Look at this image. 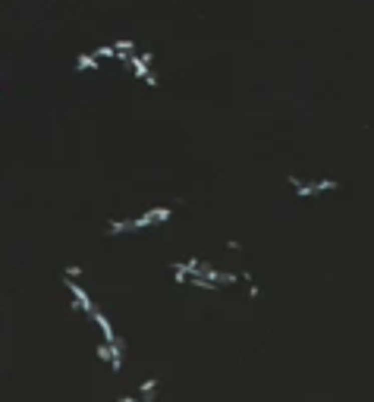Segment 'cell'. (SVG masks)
<instances>
[{
	"mask_svg": "<svg viewBox=\"0 0 374 402\" xmlns=\"http://www.w3.org/2000/svg\"><path fill=\"white\" fill-rule=\"evenodd\" d=\"M138 60H142L145 66H151V60H154V54H151V51H142V54H138Z\"/></svg>",
	"mask_w": 374,
	"mask_h": 402,
	"instance_id": "cell-14",
	"label": "cell"
},
{
	"mask_svg": "<svg viewBox=\"0 0 374 402\" xmlns=\"http://www.w3.org/2000/svg\"><path fill=\"white\" fill-rule=\"evenodd\" d=\"M76 66H79V69H95V66H98V57H95V54H79Z\"/></svg>",
	"mask_w": 374,
	"mask_h": 402,
	"instance_id": "cell-7",
	"label": "cell"
},
{
	"mask_svg": "<svg viewBox=\"0 0 374 402\" xmlns=\"http://www.w3.org/2000/svg\"><path fill=\"white\" fill-rule=\"evenodd\" d=\"M145 214L151 217V223H163L170 217V208H151V211H145Z\"/></svg>",
	"mask_w": 374,
	"mask_h": 402,
	"instance_id": "cell-6",
	"label": "cell"
},
{
	"mask_svg": "<svg viewBox=\"0 0 374 402\" xmlns=\"http://www.w3.org/2000/svg\"><path fill=\"white\" fill-rule=\"evenodd\" d=\"M66 286L73 289V295H76V305H79V308H85V311H95V305H91V299H88V292L82 289V286H79L76 280H69V277H66Z\"/></svg>",
	"mask_w": 374,
	"mask_h": 402,
	"instance_id": "cell-2",
	"label": "cell"
},
{
	"mask_svg": "<svg viewBox=\"0 0 374 402\" xmlns=\"http://www.w3.org/2000/svg\"><path fill=\"white\" fill-rule=\"evenodd\" d=\"M113 51H116V57H129V51H135V41H129V38H120L113 44Z\"/></svg>",
	"mask_w": 374,
	"mask_h": 402,
	"instance_id": "cell-5",
	"label": "cell"
},
{
	"mask_svg": "<svg viewBox=\"0 0 374 402\" xmlns=\"http://www.w3.org/2000/svg\"><path fill=\"white\" fill-rule=\"evenodd\" d=\"M107 230H110V233H129V230H132V220H110Z\"/></svg>",
	"mask_w": 374,
	"mask_h": 402,
	"instance_id": "cell-8",
	"label": "cell"
},
{
	"mask_svg": "<svg viewBox=\"0 0 374 402\" xmlns=\"http://www.w3.org/2000/svg\"><path fill=\"white\" fill-rule=\"evenodd\" d=\"M79 274H82V267H66V277H69V280L79 277Z\"/></svg>",
	"mask_w": 374,
	"mask_h": 402,
	"instance_id": "cell-15",
	"label": "cell"
},
{
	"mask_svg": "<svg viewBox=\"0 0 374 402\" xmlns=\"http://www.w3.org/2000/svg\"><path fill=\"white\" fill-rule=\"evenodd\" d=\"M145 227H151V217H148V214H142V217L132 220V230H145Z\"/></svg>",
	"mask_w": 374,
	"mask_h": 402,
	"instance_id": "cell-13",
	"label": "cell"
},
{
	"mask_svg": "<svg viewBox=\"0 0 374 402\" xmlns=\"http://www.w3.org/2000/svg\"><path fill=\"white\" fill-rule=\"evenodd\" d=\"M95 352H98V358H101V361L113 358V346H107V342H98V349H95Z\"/></svg>",
	"mask_w": 374,
	"mask_h": 402,
	"instance_id": "cell-9",
	"label": "cell"
},
{
	"mask_svg": "<svg viewBox=\"0 0 374 402\" xmlns=\"http://www.w3.org/2000/svg\"><path fill=\"white\" fill-rule=\"evenodd\" d=\"M289 182L296 185V195H299V198H308V195H314V185H311V182H302L299 176H289Z\"/></svg>",
	"mask_w": 374,
	"mask_h": 402,
	"instance_id": "cell-4",
	"label": "cell"
},
{
	"mask_svg": "<svg viewBox=\"0 0 374 402\" xmlns=\"http://www.w3.org/2000/svg\"><path fill=\"white\" fill-rule=\"evenodd\" d=\"M129 63L135 66V76H138V79H145L148 85H157V76L151 73V66H145L142 60H138V57H129Z\"/></svg>",
	"mask_w": 374,
	"mask_h": 402,
	"instance_id": "cell-3",
	"label": "cell"
},
{
	"mask_svg": "<svg viewBox=\"0 0 374 402\" xmlns=\"http://www.w3.org/2000/svg\"><path fill=\"white\" fill-rule=\"evenodd\" d=\"M120 402H138L135 396H120Z\"/></svg>",
	"mask_w": 374,
	"mask_h": 402,
	"instance_id": "cell-16",
	"label": "cell"
},
{
	"mask_svg": "<svg viewBox=\"0 0 374 402\" xmlns=\"http://www.w3.org/2000/svg\"><path fill=\"white\" fill-rule=\"evenodd\" d=\"M314 192H321V188H336V179H314Z\"/></svg>",
	"mask_w": 374,
	"mask_h": 402,
	"instance_id": "cell-12",
	"label": "cell"
},
{
	"mask_svg": "<svg viewBox=\"0 0 374 402\" xmlns=\"http://www.w3.org/2000/svg\"><path fill=\"white\" fill-rule=\"evenodd\" d=\"M154 386H157V377H148V380L142 383V393H145L148 402H151V396H154Z\"/></svg>",
	"mask_w": 374,
	"mask_h": 402,
	"instance_id": "cell-10",
	"label": "cell"
},
{
	"mask_svg": "<svg viewBox=\"0 0 374 402\" xmlns=\"http://www.w3.org/2000/svg\"><path fill=\"white\" fill-rule=\"evenodd\" d=\"M91 317H95V324L101 327V333H104V342H107V346H116V342H120V339H116L113 327H110V321H107V314H104L101 308H95V311H91Z\"/></svg>",
	"mask_w": 374,
	"mask_h": 402,
	"instance_id": "cell-1",
	"label": "cell"
},
{
	"mask_svg": "<svg viewBox=\"0 0 374 402\" xmlns=\"http://www.w3.org/2000/svg\"><path fill=\"white\" fill-rule=\"evenodd\" d=\"M95 57H116V51H113V44H101V47H95L91 51Z\"/></svg>",
	"mask_w": 374,
	"mask_h": 402,
	"instance_id": "cell-11",
	"label": "cell"
}]
</instances>
